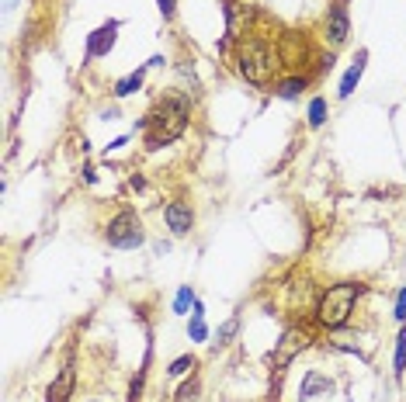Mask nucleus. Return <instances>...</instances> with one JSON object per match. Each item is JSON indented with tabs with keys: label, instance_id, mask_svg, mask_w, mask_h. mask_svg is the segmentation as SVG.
Returning <instances> with one entry per match:
<instances>
[{
	"label": "nucleus",
	"instance_id": "nucleus-6",
	"mask_svg": "<svg viewBox=\"0 0 406 402\" xmlns=\"http://www.w3.org/2000/svg\"><path fill=\"white\" fill-rule=\"evenodd\" d=\"M306 340H309V337H306L302 330H285V337L278 340V350H275V368H285V364L306 347Z\"/></svg>",
	"mask_w": 406,
	"mask_h": 402
},
{
	"label": "nucleus",
	"instance_id": "nucleus-7",
	"mask_svg": "<svg viewBox=\"0 0 406 402\" xmlns=\"http://www.w3.org/2000/svg\"><path fill=\"white\" fill-rule=\"evenodd\" d=\"M115 35H118V21H108V25H101V28L91 35V42H87V52H91V56H108V52L115 49Z\"/></svg>",
	"mask_w": 406,
	"mask_h": 402
},
{
	"label": "nucleus",
	"instance_id": "nucleus-8",
	"mask_svg": "<svg viewBox=\"0 0 406 402\" xmlns=\"http://www.w3.org/2000/svg\"><path fill=\"white\" fill-rule=\"evenodd\" d=\"M302 399H316V395H334V381L330 378H323L319 371H309L302 378V388H299Z\"/></svg>",
	"mask_w": 406,
	"mask_h": 402
},
{
	"label": "nucleus",
	"instance_id": "nucleus-10",
	"mask_svg": "<svg viewBox=\"0 0 406 402\" xmlns=\"http://www.w3.org/2000/svg\"><path fill=\"white\" fill-rule=\"evenodd\" d=\"M327 39H330L334 45H341V42L348 39V11H344V8H334V11H330V18H327Z\"/></svg>",
	"mask_w": 406,
	"mask_h": 402
},
{
	"label": "nucleus",
	"instance_id": "nucleus-21",
	"mask_svg": "<svg viewBox=\"0 0 406 402\" xmlns=\"http://www.w3.org/2000/svg\"><path fill=\"white\" fill-rule=\"evenodd\" d=\"M396 319H399V323L406 319V288H403V291H399V298H396Z\"/></svg>",
	"mask_w": 406,
	"mask_h": 402
},
{
	"label": "nucleus",
	"instance_id": "nucleus-15",
	"mask_svg": "<svg viewBox=\"0 0 406 402\" xmlns=\"http://www.w3.org/2000/svg\"><path fill=\"white\" fill-rule=\"evenodd\" d=\"M236 330H239V316H229L222 326H219V333H215V343L222 347V343H229L233 337H236Z\"/></svg>",
	"mask_w": 406,
	"mask_h": 402
},
{
	"label": "nucleus",
	"instance_id": "nucleus-2",
	"mask_svg": "<svg viewBox=\"0 0 406 402\" xmlns=\"http://www.w3.org/2000/svg\"><path fill=\"white\" fill-rule=\"evenodd\" d=\"M358 295H361V284H354V281L330 284L327 291H323L319 306H316V316H319V323H323V326H330V330L344 326V323L351 319V309H354Z\"/></svg>",
	"mask_w": 406,
	"mask_h": 402
},
{
	"label": "nucleus",
	"instance_id": "nucleus-4",
	"mask_svg": "<svg viewBox=\"0 0 406 402\" xmlns=\"http://www.w3.org/2000/svg\"><path fill=\"white\" fill-rule=\"evenodd\" d=\"M146 233H142V222L136 212H118L111 222H108V243L118 246V250H136L142 246Z\"/></svg>",
	"mask_w": 406,
	"mask_h": 402
},
{
	"label": "nucleus",
	"instance_id": "nucleus-11",
	"mask_svg": "<svg viewBox=\"0 0 406 402\" xmlns=\"http://www.w3.org/2000/svg\"><path fill=\"white\" fill-rule=\"evenodd\" d=\"M70 388H73V371L63 368V374L49 385V402H66L70 399Z\"/></svg>",
	"mask_w": 406,
	"mask_h": 402
},
{
	"label": "nucleus",
	"instance_id": "nucleus-9",
	"mask_svg": "<svg viewBox=\"0 0 406 402\" xmlns=\"http://www.w3.org/2000/svg\"><path fill=\"white\" fill-rule=\"evenodd\" d=\"M365 59H368V52L361 49V52H358V59L351 63V70H348V73H344V80H341V90H337L341 97H351V94H354V87H358V80L365 76Z\"/></svg>",
	"mask_w": 406,
	"mask_h": 402
},
{
	"label": "nucleus",
	"instance_id": "nucleus-3",
	"mask_svg": "<svg viewBox=\"0 0 406 402\" xmlns=\"http://www.w3.org/2000/svg\"><path fill=\"white\" fill-rule=\"evenodd\" d=\"M275 52L264 45V42H243V49H239V73L247 76L250 83H268L271 80V73H275Z\"/></svg>",
	"mask_w": 406,
	"mask_h": 402
},
{
	"label": "nucleus",
	"instance_id": "nucleus-16",
	"mask_svg": "<svg viewBox=\"0 0 406 402\" xmlns=\"http://www.w3.org/2000/svg\"><path fill=\"white\" fill-rule=\"evenodd\" d=\"M299 90H306V80H302V76H292V80H285V83L278 87V97L292 100V97H299Z\"/></svg>",
	"mask_w": 406,
	"mask_h": 402
},
{
	"label": "nucleus",
	"instance_id": "nucleus-18",
	"mask_svg": "<svg viewBox=\"0 0 406 402\" xmlns=\"http://www.w3.org/2000/svg\"><path fill=\"white\" fill-rule=\"evenodd\" d=\"M188 337H191V340H205V337H209V326L202 323V316H195V319H191V326H188Z\"/></svg>",
	"mask_w": 406,
	"mask_h": 402
},
{
	"label": "nucleus",
	"instance_id": "nucleus-14",
	"mask_svg": "<svg viewBox=\"0 0 406 402\" xmlns=\"http://www.w3.org/2000/svg\"><path fill=\"white\" fill-rule=\"evenodd\" d=\"M392 371H396V378L406 371V330H399V337H396V357H392Z\"/></svg>",
	"mask_w": 406,
	"mask_h": 402
},
{
	"label": "nucleus",
	"instance_id": "nucleus-17",
	"mask_svg": "<svg viewBox=\"0 0 406 402\" xmlns=\"http://www.w3.org/2000/svg\"><path fill=\"white\" fill-rule=\"evenodd\" d=\"M188 306H195V295H191V288L184 284V288L178 291V298H174V313H178V316H184V313H188Z\"/></svg>",
	"mask_w": 406,
	"mask_h": 402
},
{
	"label": "nucleus",
	"instance_id": "nucleus-23",
	"mask_svg": "<svg viewBox=\"0 0 406 402\" xmlns=\"http://www.w3.org/2000/svg\"><path fill=\"white\" fill-rule=\"evenodd\" d=\"M14 4H18V0H4V11H14Z\"/></svg>",
	"mask_w": 406,
	"mask_h": 402
},
{
	"label": "nucleus",
	"instance_id": "nucleus-13",
	"mask_svg": "<svg viewBox=\"0 0 406 402\" xmlns=\"http://www.w3.org/2000/svg\"><path fill=\"white\" fill-rule=\"evenodd\" d=\"M323 122H327V100H323V97H312V100H309V125L319 129Z\"/></svg>",
	"mask_w": 406,
	"mask_h": 402
},
{
	"label": "nucleus",
	"instance_id": "nucleus-20",
	"mask_svg": "<svg viewBox=\"0 0 406 402\" xmlns=\"http://www.w3.org/2000/svg\"><path fill=\"white\" fill-rule=\"evenodd\" d=\"M195 392H198V381H188V385L181 388V395H178V402H191V399H195Z\"/></svg>",
	"mask_w": 406,
	"mask_h": 402
},
{
	"label": "nucleus",
	"instance_id": "nucleus-5",
	"mask_svg": "<svg viewBox=\"0 0 406 402\" xmlns=\"http://www.w3.org/2000/svg\"><path fill=\"white\" fill-rule=\"evenodd\" d=\"M164 219H167V229H171V233L184 236V233H191L195 212H191V205H188V201H171V205H167V212H164Z\"/></svg>",
	"mask_w": 406,
	"mask_h": 402
},
{
	"label": "nucleus",
	"instance_id": "nucleus-1",
	"mask_svg": "<svg viewBox=\"0 0 406 402\" xmlns=\"http://www.w3.org/2000/svg\"><path fill=\"white\" fill-rule=\"evenodd\" d=\"M188 112H191L188 97H164V105H160L156 115H149V122H146V146L160 149V146L174 142L188 129Z\"/></svg>",
	"mask_w": 406,
	"mask_h": 402
},
{
	"label": "nucleus",
	"instance_id": "nucleus-22",
	"mask_svg": "<svg viewBox=\"0 0 406 402\" xmlns=\"http://www.w3.org/2000/svg\"><path fill=\"white\" fill-rule=\"evenodd\" d=\"M156 4H160V14L164 18H174V0H156Z\"/></svg>",
	"mask_w": 406,
	"mask_h": 402
},
{
	"label": "nucleus",
	"instance_id": "nucleus-19",
	"mask_svg": "<svg viewBox=\"0 0 406 402\" xmlns=\"http://www.w3.org/2000/svg\"><path fill=\"white\" fill-rule=\"evenodd\" d=\"M191 368H195V357H178V361L171 364V374L178 378V374H188Z\"/></svg>",
	"mask_w": 406,
	"mask_h": 402
},
{
	"label": "nucleus",
	"instance_id": "nucleus-12",
	"mask_svg": "<svg viewBox=\"0 0 406 402\" xmlns=\"http://www.w3.org/2000/svg\"><path fill=\"white\" fill-rule=\"evenodd\" d=\"M142 73H146V70H136V73H129L125 80H118V83H115V97H129V94H136V90L142 87Z\"/></svg>",
	"mask_w": 406,
	"mask_h": 402
}]
</instances>
